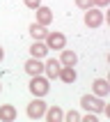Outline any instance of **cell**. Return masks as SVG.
<instances>
[{
  "label": "cell",
  "instance_id": "obj_1",
  "mask_svg": "<svg viewBox=\"0 0 110 122\" xmlns=\"http://www.w3.org/2000/svg\"><path fill=\"white\" fill-rule=\"evenodd\" d=\"M80 106L82 111H87V113H105V99L103 97H96V95H82L80 97Z\"/></svg>",
  "mask_w": 110,
  "mask_h": 122
},
{
  "label": "cell",
  "instance_id": "obj_2",
  "mask_svg": "<svg viewBox=\"0 0 110 122\" xmlns=\"http://www.w3.org/2000/svg\"><path fill=\"white\" fill-rule=\"evenodd\" d=\"M28 90L32 97H46L50 92V85H48V78L44 74L39 76H30V83H28Z\"/></svg>",
  "mask_w": 110,
  "mask_h": 122
},
{
  "label": "cell",
  "instance_id": "obj_3",
  "mask_svg": "<svg viewBox=\"0 0 110 122\" xmlns=\"http://www.w3.org/2000/svg\"><path fill=\"white\" fill-rule=\"evenodd\" d=\"M46 108H48V104L44 102V97H34L32 102L28 104V117L30 120H41L44 117V113H46Z\"/></svg>",
  "mask_w": 110,
  "mask_h": 122
},
{
  "label": "cell",
  "instance_id": "obj_4",
  "mask_svg": "<svg viewBox=\"0 0 110 122\" xmlns=\"http://www.w3.org/2000/svg\"><path fill=\"white\" fill-rule=\"evenodd\" d=\"M44 44L48 46V51H62V48L67 46V37L62 32H57V30H48Z\"/></svg>",
  "mask_w": 110,
  "mask_h": 122
},
{
  "label": "cell",
  "instance_id": "obj_5",
  "mask_svg": "<svg viewBox=\"0 0 110 122\" xmlns=\"http://www.w3.org/2000/svg\"><path fill=\"white\" fill-rule=\"evenodd\" d=\"M85 25L87 28H92V30H96V28H101L103 25V12L99 9V7H89V9H85Z\"/></svg>",
  "mask_w": 110,
  "mask_h": 122
},
{
  "label": "cell",
  "instance_id": "obj_6",
  "mask_svg": "<svg viewBox=\"0 0 110 122\" xmlns=\"http://www.w3.org/2000/svg\"><path fill=\"white\" fill-rule=\"evenodd\" d=\"M34 14H37V23L39 25H50L53 23V9L50 7H46V5H39L37 9H34Z\"/></svg>",
  "mask_w": 110,
  "mask_h": 122
},
{
  "label": "cell",
  "instance_id": "obj_7",
  "mask_svg": "<svg viewBox=\"0 0 110 122\" xmlns=\"http://www.w3.org/2000/svg\"><path fill=\"white\" fill-rule=\"evenodd\" d=\"M60 67H62V62H60V60H55V58H48V60L44 62V74H46L48 81H55V78H57V74H60Z\"/></svg>",
  "mask_w": 110,
  "mask_h": 122
},
{
  "label": "cell",
  "instance_id": "obj_8",
  "mask_svg": "<svg viewBox=\"0 0 110 122\" xmlns=\"http://www.w3.org/2000/svg\"><path fill=\"white\" fill-rule=\"evenodd\" d=\"M23 69H25L28 76H39V74H44V62L39 58H30V60H25Z\"/></svg>",
  "mask_w": 110,
  "mask_h": 122
},
{
  "label": "cell",
  "instance_id": "obj_9",
  "mask_svg": "<svg viewBox=\"0 0 110 122\" xmlns=\"http://www.w3.org/2000/svg\"><path fill=\"white\" fill-rule=\"evenodd\" d=\"M44 117H46L48 122H64V111H62L57 104H53V106H48V108H46Z\"/></svg>",
  "mask_w": 110,
  "mask_h": 122
},
{
  "label": "cell",
  "instance_id": "obj_10",
  "mask_svg": "<svg viewBox=\"0 0 110 122\" xmlns=\"http://www.w3.org/2000/svg\"><path fill=\"white\" fill-rule=\"evenodd\" d=\"M108 92H110V85H108V81L105 78H96L94 83H92V95H96V97H108Z\"/></svg>",
  "mask_w": 110,
  "mask_h": 122
},
{
  "label": "cell",
  "instance_id": "obj_11",
  "mask_svg": "<svg viewBox=\"0 0 110 122\" xmlns=\"http://www.w3.org/2000/svg\"><path fill=\"white\" fill-rule=\"evenodd\" d=\"M57 78H60L62 83H67V85L76 83V78H78V74H76V67H60V74H57Z\"/></svg>",
  "mask_w": 110,
  "mask_h": 122
},
{
  "label": "cell",
  "instance_id": "obj_12",
  "mask_svg": "<svg viewBox=\"0 0 110 122\" xmlns=\"http://www.w3.org/2000/svg\"><path fill=\"white\" fill-rule=\"evenodd\" d=\"M16 108H14V104H2L0 106V122H14L16 120Z\"/></svg>",
  "mask_w": 110,
  "mask_h": 122
},
{
  "label": "cell",
  "instance_id": "obj_13",
  "mask_svg": "<svg viewBox=\"0 0 110 122\" xmlns=\"http://www.w3.org/2000/svg\"><path fill=\"white\" fill-rule=\"evenodd\" d=\"M46 35H48L46 25H39L37 21H34V23H30V37H32L34 41H44V39H46Z\"/></svg>",
  "mask_w": 110,
  "mask_h": 122
},
{
  "label": "cell",
  "instance_id": "obj_14",
  "mask_svg": "<svg viewBox=\"0 0 110 122\" xmlns=\"http://www.w3.org/2000/svg\"><path fill=\"white\" fill-rule=\"evenodd\" d=\"M48 55V46L44 44V41H32V46H30V58H39V60H44Z\"/></svg>",
  "mask_w": 110,
  "mask_h": 122
},
{
  "label": "cell",
  "instance_id": "obj_15",
  "mask_svg": "<svg viewBox=\"0 0 110 122\" xmlns=\"http://www.w3.org/2000/svg\"><path fill=\"white\" fill-rule=\"evenodd\" d=\"M60 62H62V67H76V65H78V55H76L73 51H69V48H62Z\"/></svg>",
  "mask_w": 110,
  "mask_h": 122
},
{
  "label": "cell",
  "instance_id": "obj_16",
  "mask_svg": "<svg viewBox=\"0 0 110 122\" xmlns=\"http://www.w3.org/2000/svg\"><path fill=\"white\" fill-rule=\"evenodd\" d=\"M64 120H67V122H78V120H80V113L71 108V111H67V113H64Z\"/></svg>",
  "mask_w": 110,
  "mask_h": 122
},
{
  "label": "cell",
  "instance_id": "obj_17",
  "mask_svg": "<svg viewBox=\"0 0 110 122\" xmlns=\"http://www.w3.org/2000/svg\"><path fill=\"white\" fill-rule=\"evenodd\" d=\"M23 5H25L28 9H32V12H34V9L41 5V0H23Z\"/></svg>",
  "mask_w": 110,
  "mask_h": 122
},
{
  "label": "cell",
  "instance_id": "obj_18",
  "mask_svg": "<svg viewBox=\"0 0 110 122\" xmlns=\"http://www.w3.org/2000/svg\"><path fill=\"white\" fill-rule=\"evenodd\" d=\"M76 7H80V9H89V7H94V5H92V0H76Z\"/></svg>",
  "mask_w": 110,
  "mask_h": 122
},
{
  "label": "cell",
  "instance_id": "obj_19",
  "mask_svg": "<svg viewBox=\"0 0 110 122\" xmlns=\"http://www.w3.org/2000/svg\"><path fill=\"white\" fill-rule=\"evenodd\" d=\"M92 5L99 7V9H103V7H108V5H110V0H92Z\"/></svg>",
  "mask_w": 110,
  "mask_h": 122
},
{
  "label": "cell",
  "instance_id": "obj_20",
  "mask_svg": "<svg viewBox=\"0 0 110 122\" xmlns=\"http://www.w3.org/2000/svg\"><path fill=\"white\" fill-rule=\"evenodd\" d=\"M82 122H96V113H87V115H80Z\"/></svg>",
  "mask_w": 110,
  "mask_h": 122
},
{
  "label": "cell",
  "instance_id": "obj_21",
  "mask_svg": "<svg viewBox=\"0 0 110 122\" xmlns=\"http://www.w3.org/2000/svg\"><path fill=\"white\" fill-rule=\"evenodd\" d=\"M5 60V51H2V46H0V62Z\"/></svg>",
  "mask_w": 110,
  "mask_h": 122
},
{
  "label": "cell",
  "instance_id": "obj_22",
  "mask_svg": "<svg viewBox=\"0 0 110 122\" xmlns=\"http://www.w3.org/2000/svg\"><path fill=\"white\" fill-rule=\"evenodd\" d=\"M0 92H2V83H0Z\"/></svg>",
  "mask_w": 110,
  "mask_h": 122
}]
</instances>
